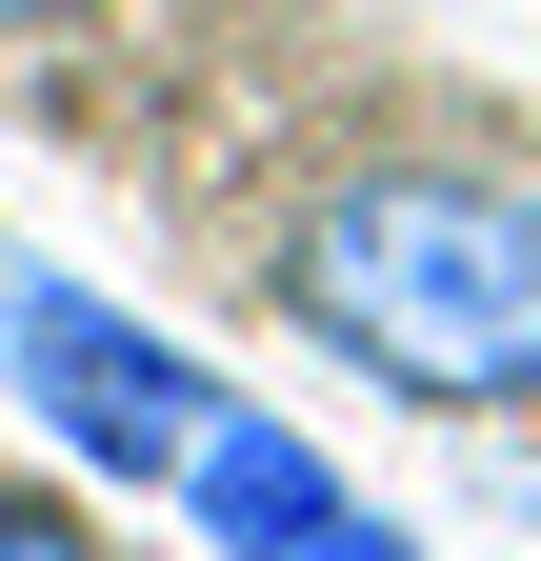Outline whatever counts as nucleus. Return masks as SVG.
<instances>
[{
  "label": "nucleus",
  "mask_w": 541,
  "mask_h": 561,
  "mask_svg": "<svg viewBox=\"0 0 541 561\" xmlns=\"http://www.w3.org/2000/svg\"><path fill=\"white\" fill-rule=\"evenodd\" d=\"M281 321L422 421H521L541 401V201L461 161L321 181L281 221Z\"/></svg>",
  "instance_id": "1"
},
{
  "label": "nucleus",
  "mask_w": 541,
  "mask_h": 561,
  "mask_svg": "<svg viewBox=\"0 0 541 561\" xmlns=\"http://www.w3.org/2000/svg\"><path fill=\"white\" fill-rule=\"evenodd\" d=\"M41 21H81V0H0V41H41Z\"/></svg>",
  "instance_id": "5"
},
{
  "label": "nucleus",
  "mask_w": 541,
  "mask_h": 561,
  "mask_svg": "<svg viewBox=\"0 0 541 561\" xmlns=\"http://www.w3.org/2000/svg\"><path fill=\"white\" fill-rule=\"evenodd\" d=\"M0 561H120V541H101L81 502H0Z\"/></svg>",
  "instance_id": "4"
},
{
  "label": "nucleus",
  "mask_w": 541,
  "mask_h": 561,
  "mask_svg": "<svg viewBox=\"0 0 541 561\" xmlns=\"http://www.w3.org/2000/svg\"><path fill=\"white\" fill-rule=\"evenodd\" d=\"M521 561H541V541H521Z\"/></svg>",
  "instance_id": "6"
},
{
  "label": "nucleus",
  "mask_w": 541,
  "mask_h": 561,
  "mask_svg": "<svg viewBox=\"0 0 541 561\" xmlns=\"http://www.w3.org/2000/svg\"><path fill=\"white\" fill-rule=\"evenodd\" d=\"M161 502H181L200 541H221V561H422V541H401V522L361 502L342 461L301 442V421H261V401H221V421H200Z\"/></svg>",
  "instance_id": "3"
},
{
  "label": "nucleus",
  "mask_w": 541,
  "mask_h": 561,
  "mask_svg": "<svg viewBox=\"0 0 541 561\" xmlns=\"http://www.w3.org/2000/svg\"><path fill=\"white\" fill-rule=\"evenodd\" d=\"M0 401L81 481H181V442L221 421V381H200L161 321H120L101 280H60V261H0Z\"/></svg>",
  "instance_id": "2"
}]
</instances>
